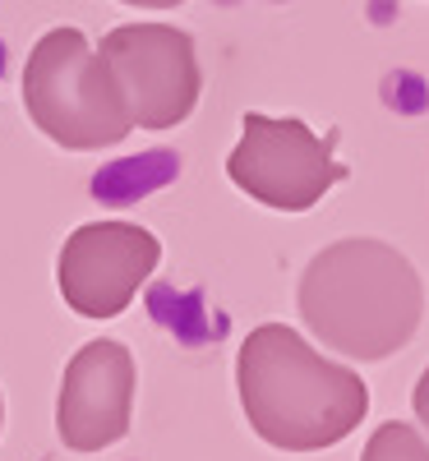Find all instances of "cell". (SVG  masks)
I'll list each match as a JSON object with an SVG mask.
<instances>
[{"instance_id": "8", "label": "cell", "mask_w": 429, "mask_h": 461, "mask_svg": "<svg viewBox=\"0 0 429 461\" xmlns=\"http://www.w3.org/2000/svg\"><path fill=\"white\" fill-rule=\"evenodd\" d=\"M361 461H429V443L415 425H406V420H383L370 434Z\"/></svg>"}, {"instance_id": "11", "label": "cell", "mask_w": 429, "mask_h": 461, "mask_svg": "<svg viewBox=\"0 0 429 461\" xmlns=\"http://www.w3.org/2000/svg\"><path fill=\"white\" fill-rule=\"evenodd\" d=\"M0 429H5V397H0Z\"/></svg>"}, {"instance_id": "9", "label": "cell", "mask_w": 429, "mask_h": 461, "mask_svg": "<svg viewBox=\"0 0 429 461\" xmlns=\"http://www.w3.org/2000/svg\"><path fill=\"white\" fill-rule=\"evenodd\" d=\"M411 406H415V420L424 425V434H429V369L415 378V393H411Z\"/></svg>"}, {"instance_id": "10", "label": "cell", "mask_w": 429, "mask_h": 461, "mask_svg": "<svg viewBox=\"0 0 429 461\" xmlns=\"http://www.w3.org/2000/svg\"><path fill=\"white\" fill-rule=\"evenodd\" d=\"M121 5H134V10H176L185 0H121Z\"/></svg>"}, {"instance_id": "1", "label": "cell", "mask_w": 429, "mask_h": 461, "mask_svg": "<svg viewBox=\"0 0 429 461\" xmlns=\"http://www.w3.org/2000/svg\"><path fill=\"white\" fill-rule=\"evenodd\" d=\"M300 323L346 360H388L420 332L424 282L415 263L374 236L333 240L305 263L296 286Z\"/></svg>"}, {"instance_id": "3", "label": "cell", "mask_w": 429, "mask_h": 461, "mask_svg": "<svg viewBox=\"0 0 429 461\" xmlns=\"http://www.w3.org/2000/svg\"><path fill=\"white\" fill-rule=\"evenodd\" d=\"M23 106L32 125L69 152H97L134 130L115 69L79 28H51L23 65Z\"/></svg>"}, {"instance_id": "2", "label": "cell", "mask_w": 429, "mask_h": 461, "mask_svg": "<svg viewBox=\"0 0 429 461\" xmlns=\"http://www.w3.org/2000/svg\"><path fill=\"white\" fill-rule=\"evenodd\" d=\"M236 388L250 429L282 452L337 447L370 415L365 378L319 356L287 323H263L241 341Z\"/></svg>"}, {"instance_id": "5", "label": "cell", "mask_w": 429, "mask_h": 461, "mask_svg": "<svg viewBox=\"0 0 429 461\" xmlns=\"http://www.w3.org/2000/svg\"><path fill=\"white\" fill-rule=\"evenodd\" d=\"M102 60L115 69L134 111V130H176L204 93L194 37L171 23H121L102 37Z\"/></svg>"}, {"instance_id": "4", "label": "cell", "mask_w": 429, "mask_h": 461, "mask_svg": "<svg viewBox=\"0 0 429 461\" xmlns=\"http://www.w3.org/2000/svg\"><path fill=\"white\" fill-rule=\"evenodd\" d=\"M342 176L346 167L333 162L328 139H319L296 115L278 121V115L245 111L241 143L226 158V180L278 212H309Z\"/></svg>"}, {"instance_id": "6", "label": "cell", "mask_w": 429, "mask_h": 461, "mask_svg": "<svg viewBox=\"0 0 429 461\" xmlns=\"http://www.w3.org/2000/svg\"><path fill=\"white\" fill-rule=\"evenodd\" d=\"M162 240L134 221H88L74 226L56 258V282L74 314L115 319L130 310L143 282L158 273Z\"/></svg>"}, {"instance_id": "7", "label": "cell", "mask_w": 429, "mask_h": 461, "mask_svg": "<svg viewBox=\"0 0 429 461\" xmlns=\"http://www.w3.org/2000/svg\"><path fill=\"white\" fill-rule=\"evenodd\" d=\"M134 411V356L125 341L97 337L74 351L60 378L56 429L69 452H102L130 434Z\"/></svg>"}]
</instances>
